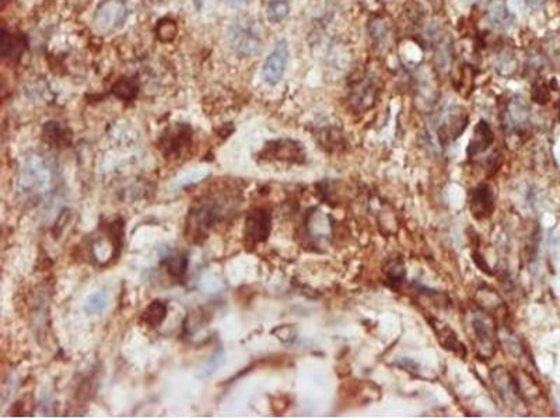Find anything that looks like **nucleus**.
<instances>
[{
    "label": "nucleus",
    "instance_id": "nucleus-12",
    "mask_svg": "<svg viewBox=\"0 0 560 420\" xmlns=\"http://www.w3.org/2000/svg\"><path fill=\"white\" fill-rule=\"evenodd\" d=\"M496 208V197L489 184H479L471 192L469 209L475 218L485 220L489 218Z\"/></svg>",
    "mask_w": 560,
    "mask_h": 420
},
{
    "label": "nucleus",
    "instance_id": "nucleus-3",
    "mask_svg": "<svg viewBox=\"0 0 560 420\" xmlns=\"http://www.w3.org/2000/svg\"><path fill=\"white\" fill-rule=\"evenodd\" d=\"M259 157L269 161H280L290 164H303L306 163L307 153L303 144L294 139H276L270 140L265 144L263 150L259 153Z\"/></svg>",
    "mask_w": 560,
    "mask_h": 420
},
{
    "label": "nucleus",
    "instance_id": "nucleus-11",
    "mask_svg": "<svg viewBox=\"0 0 560 420\" xmlns=\"http://www.w3.org/2000/svg\"><path fill=\"white\" fill-rule=\"evenodd\" d=\"M492 381L500 398L510 407L523 401V391L518 378H516L507 370L499 367L492 371Z\"/></svg>",
    "mask_w": 560,
    "mask_h": 420
},
{
    "label": "nucleus",
    "instance_id": "nucleus-18",
    "mask_svg": "<svg viewBox=\"0 0 560 420\" xmlns=\"http://www.w3.org/2000/svg\"><path fill=\"white\" fill-rule=\"evenodd\" d=\"M164 268L167 271V273L175 279V280H182L187 269H188V258L187 255H174L166 259L164 262Z\"/></svg>",
    "mask_w": 560,
    "mask_h": 420
},
{
    "label": "nucleus",
    "instance_id": "nucleus-15",
    "mask_svg": "<svg viewBox=\"0 0 560 420\" xmlns=\"http://www.w3.org/2000/svg\"><path fill=\"white\" fill-rule=\"evenodd\" d=\"M42 137L48 144L56 149L68 147L72 143L70 129L58 121H51L44 125Z\"/></svg>",
    "mask_w": 560,
    "mask_h": 420
},
{
    "label": "nucleus",
    "instance_id": "nucleus-5",
    "mask_svg": "<svg viewBox=\"0 0 560 420\" xmlns=\"http://www.w3.org/2000/svg\"><path fill=\"white\" fill-rule=\"evenodd\" d=\"M500 119L506 136H521L528 128L530 115L523 101L513 99L506 103V106L500 113Z\"/></svg>",
    "mask_w": 560,
    "mask_h": 420
},
{
    "label": "nucleus",
    "instance_id": "nucleus-13",
    "mask_svg": "<svg viewBox=\"0 0 560 420\" xmlns=\"http://www.w3.org/2000/svg\"><path fill=\"white\" fill-rule=\"evenodd\" d=\"M493 143H494V133L490 125L486 121L480 119L473 128V135L469 140L466 154L469 159H475L483 154L485 152H487L493 146Z\"/></svg>",
    "mask_w": 560,
    "mask_h": 420
},
{
    "label": "nucleus",
    "instance_id": "nucleus-16",
    "mask_svg": "<svg viewBox=\"0 0 560 420\" xmlns=\"http://www.w3.org/2000/svg\"><path fill=\"white\" fill-rule=\"evenodd\" d=\"M384 276H385V283L391 289L398 290L406 279V271L404 262L401 259L388 261L384 266Z\"/></svg>",
    "mask_w": 560,
    "mask_h": 420
},
{
    "label": "nucleus",
    "instance_id": "nucleus-9",
    "mask_svg": "<svg viewBox=\"0 0 560 420\" xmlns=\"http://www.w3.org/2000/svg\"><path fill=\"white\" fill-rule=\"evenodd\" d=\"M468 122V113L462 108L454 106L437 129V137L440 144L443 147H447L449 143L456 140L465 132Z\"/></svg>",
    "mask_w": 560,
    "mask_h": 420
},
{
    "label": "nucleus",
    "instance_id": "nucleus-26",
    "mask_svg": "<svg viewBox=\"0 0 560 420\" xmlns=\"http://www.w3.org/2000/svg\"><path fill=\"white\" fill-rule=\"evenodd\" d=\"M225 1H227V4H230L232 7H239V6H244V4L249 3L251 0H225Z\"/></svg>",
    "mask_w": 560,
    "mask_h": 420
},
{
    "label": "nucleus",
    "instance_id": "nucleus-8",
    "mask_svg": "<svg viewBox=\"0 0 560 420\" xmlns=\"http://www.w3.org/2000/svg\"><path fill=\"white\" fill-rule=\"evenodd\" d=\"M378 87L371 78H363L354 82L349 93V105L354 112L371 109L378 99Z\"/></svg>",
    "mask_w": 560,
    "mask_h": 420
},
{
    "label": "nucleus",
    "instance_id": "nucleus-2",
    "mask_svg": "<svg viewBox=\"0 0 560 420\" xmlns=\"http://www.w3.org/2000/svg\"><path fill=\"white\" fill-rule=\"evenodd\" d=\"M228 42L239 58H251L261 51L262 38L255 21L249 17L237 18L230 31Z\"/></svg>",
    "mask_w": 560,
    "mask_h": 420
},
{
    "label": "nucleus",
    "instance_id": "nucleus-25",
    "mask_svg": "<svg viewBox=\"0 0 560 420\" xmlns=\"http://www.w3.org/2000/svg\"><path fill=\"white\" fill-rule=\"evenodd\" d=\"M492 20L497 27H507L511 23V16L503 7H497L492 11Z\"/></svg>",
    "mask_w": 560,
    "mask_h": 420
},
{
    "label": "nucleus",
    "instance_id": "nucleus-6",
    "mask_svg": "<svg viewBox=\"0 0 560 420\" xmlns=\"http://www.w3.org/2000/svg\"><path fill=\"white\" fill-rule=\"evenodd\" d=\"M272 214L266 208H255L247 214L244 235L248 244L255 245L266 241L270 234Z\"/></svg>",
    "mask_w": 560,
    "mask_h": 420
},
{
    "label": "nucleus",
    "instance_id": "nucleus-21",
    "mask_svg": "<svg viewBox=\"0 0 560 420\" xmlns=\"http://www.w3.org/2000/svg\"><path fill=\"white\" fill-rule=\"evenodd\" d=\"M178 34V25L173 18H161L156 25L157 38L164 42H173Z\"/></svg>",
    "mask_w": 560,
    "mask_h": 420
},
{
    "label": "nucleus",
    "instance_id": "nucleus-10",
    "mask_svg": "<svg viewBox=\"0 0 560 420\" xmlns=\"http://www.w3.org/2000/svg\"><path fill=\"white\" fill-rule=\"evenodd\" d=\"M192 144V129L188 125H180L168 129L160 139V149L167 157H180L185 149Z\"/></svg>",
    "mask_w": 560,
    "mask_h": 420
},
{
    "label": "nucleus",
    "instance_id": "nucleus-4",
    "mask_svg": "<svg viewBox=\"0 0 560 420\" xmlns=\"http://www.w3.org/2000/svg\"><path fill=\"white\" fill-rule=\"evenodd\" d=\"M289 62V44L285 38L276 41L272 51L262 65V79L269 86H276L282 82Z\"/></svg>",
    "mask_w": 560,
    "mask_h": 420
},
{
    "label": "nucleus",
    "instance_id": "nucleus-22",
    "mask_svg": "<svg viewBox=\"0 0 560 420\" xmlns=\"http://www.w3.org/2000/svg\"><path fill=\"white\" fill-rule=\"evenodd\" d=\"M388 32H390V25H388L387 20L384 17L375 16V17H373L370 20V23H368V34H370V38L374 42H377V44L382 42L387 38Z\"/></svg>",
    "mask_w": 560,
    "mask_h": 420
},
{
    "label": "nucleus",
    "instance_id": "nucleus-23",
    "mask_svg": "<svg viewBox=\"0 0 560 420\" xmlns=\"http://www.w3.org/2000/svg\"><path fill=\"white\" fill-rule=\"evenodd\" d=\"M108 306V299L107 295L104 292H97L94 295H92L87 299V303L85 306V310L89 314H100L106 310V307Z\"/></svg>",
    "mask_w": 560,
    "mask_h": 420
},
{
    "label": "nucleus",
    "instance_id": "nucleus-19",
    "mask_svg": "<svg viewBox=\"0 0 560 420\" xmlns=\"http://www.w3.org/2000/svg\"><path fill=\"white\" fill-rule=\"evenodd\" d=\"M290 11V0H268L266 16L273 24L282 23Z\"/></svg>",
    "mask_w": 560,
    "mask_h": 420
},
{
    "label": "nucleus",
    "instance_id": "nucleus-17",
    "mask_svg": "<svg viewBox=\"0 0 560 420\" xmlns=\"http://www.w3.org/2000/svg\"><path fill=\"white\" fill-rule=\"evenodd\" d=\"M168 314V307L161 300L151 302L142 314V322L150 328H158Z\"/></svg>",
    "mask_w": 560,
    "mask_h": 420
},
{
    "label": "nucleus",
    "instance_id": "nucleus-20",
    "mask_svg": "<svg viewBox=\"0 0 560 420\" xmlns=\"http://www.w3.org/2000/svg\"><path fill=\"white\" fill-rule=\"evenodd\" d=\"M137 90H139L137 82L133 79H129V78L120 79L112 87V93L115 94V97L122 101H132L136 97Z\"/></svg>",
    "mask_w": 560,
    "mask_h": 420
},
{
    "label": "nucleus",
    "instance_id": "nucleus-24",
    "mask_svg": "<svg viewBox=\"0 0 560 420\" xmlns=\"http://www.w3.org/2000/svg\"><path fill=\"white\" fill-rule=\"evenodd\" d=\"M21 51V41L11 34H8L6 30H3V37H1V54L4 58L11 56V55H18Z\"/></svg>",
    "mask_w": 560,
    "mask_h": 420
},
{
    "label": "nucleus",
    "instance_id": "nucleus-1",
    "mask_svg": "<svg viewBox=\"0 0 560 420\" xmlns=\"http://www.w3.org/2000/svg\"><path fill=\"white\" fill-rule=\"evenodd\" d=\"M466 322L472 333V342L480 359H492L497 352V332L494 316L483 309L473 307L468 311Z\"/></svg>",
    "mask_w": 560,
    "mask_h": 420
},
{
    "label": "nucleus",
    "instance_id": "nucleus-14",
    "mask_svg": "<svg viewBox=\"0 0 560 420\" xmlns=\"http://www.w3.org/2000/svg\"><path fill=\"white\" fill-rule=\"evenodd\" d=\"M429 322L436 333L439 343L443 346V349H446L448 352H451L462 359L466 356L465 345L458 339L456 333L448 326L447 323H444L443 321H440L435 316H429Z\"/></svg>",
    "mask_w": 560,
    "mask_h": 420
},
{
    "label": "nucleus",
    "instance_id": "nucleus-7",
    "mask_svg": "<svg viewBox=\"0 0 560 420\" xmlns=\"http://www.w3.org/2000/svg\"><path fill=\"white\" fill-rule=\"evenodd\" d=\"M127 18V7L122 0H104L97 11L94 21L101 31L111 32L123 27Z\"/></svg>",
    "mask_w": 560,
    "mask_h": 420
}]
</instances>
